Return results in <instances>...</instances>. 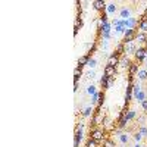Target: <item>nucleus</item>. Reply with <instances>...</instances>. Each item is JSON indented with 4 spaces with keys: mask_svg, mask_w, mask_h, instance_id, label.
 <instances>
[{
    "mask_svg": "<svg viewBox=\"0 0 147 147\" xmlns=\"http://www.w3.org/2000/svg\"><path fill=\"white\" fill-rule=\"evenodd\" d=\"M135 58L138 59V60H146V54H147V47H138L137 50H135Z\"/></svg>",
    "mask_w": 147,
    "mask_h": 147,
    "instance_id": "1",
    "label": "nucleus"
},
{
    "mask_svg": "<svg viewBox=\"0 0 147 147\" xmlns=\"http://www.w3.org/2000/svg\"><path fill=\"white\" fill-rule=\"evenodd\" d=\"M107 65H110V66H113V68H116V65H119V54H116V53L110 54Z\"/></svg>",
    "mask_w": 147,
    "mask_h": 147,
    "instance_id": "2",
    "label": "nucleus"
},
{
    "mask_svg": "<svg viewBox=\"0 0 147 147\" xmlns=\"http://www.w3.org/2000/svg\"><path fill=\"white\" fill-rule=\"evenodd\" d=\"M91 138H93V140H96L97 143H99V141H103V132H101L100 129H96V131H93V132H91Z\"/></svg>",
    "mask_w": 147,
    "mask_h": 147,
    "instance_id": "3",
    "label": "nucleus"
},
{
    "mask_svg": "<svg viewBox=\"0 0 147 147\" xmlns=\"http://www.w3.org/2000/svg\"><path fill=\"white\" fill-rule=\"evenodd\" d=\"M119 65H121L122 68H129V66H131V62H129V59H128V56H127V54L119 59Z\"/></svg>",
    "mask_w": 147,
    "mask_h": 147,
    "instance_id": "4",
    "label": "nucleus"
},
{
    "mask_svg": "<svg viewBox=\"0 0 147 147\" xmlns=\"http://www.w3.org/2000/svg\"><path fill=\"white\" fill-rule=\"evenodd\" d=\"M81 138H82V129H76L75 131V140H74V147H78Z\"/></svg>",
    "mask_w": 147,
    "mask_h": 147,
    "instance_id": "5",
    "label": "nucleus"
},
{
    "mask_svg": "<svg viewBox=\"0 0 147 147\" xmlns=\"http://www.w3.org/2000/svg\"><path fill=\"white\" fill-rule=\"evenodd\" d=\"M90 59H91V58H90V54H84V56H81L80 60H78V65H80L78 68H81V66H84V65H87Z\"/></svg>",
    "mask_w": 147,
    "mask_h": 147,
    "instance_id": "6",
    "label": "nucleus"
},
{
    "mask_svg": "<svg viewBox=\"0 0 147 147\" xmlns=\"http://www.w3.org/2000/svg\"><path fill=\"white\" fill-rule=\"evenodd\" d=\"M109 80H110V76H107V75H103V78L100 80V84H101V87L105 88V90L109 88Z\"/></svg>",
    "mask_w": 147,
    "mask_h": 147,
    "instance_id": "7",
    "label": "nucleus"
},
{
    "mask_svg": "<svg viewBox=\"0 0 147 147\" xmlns=\"http://www.w3.org/2000/svg\"><path fill=\"white\" fill-rule=\"evenodd\" d=\"M128 122H129V121L125 118V113H122V115H121V119H119V123H118V127H119V128H125Z\"/></svg>",
    "mask_w": 147,
    "mask_h": 147,
    "instance_id": "8",
    "label": "nucleus"
},
{
    "mask_svg": "<svg viewBox=\"0 0 147 147\" xmlns=\"http://www.w3.org/2000/svg\"><path fill=\"white\" fill-rule=\"evenodd\" d=\"M105 75L113 76V75H115V68H113V66H110V65H106V68H105Z\"/></svg>",
    "mask_w": 147,
    "mask_h": 147,
    "instance_id": "9",
    "label": "nucleus"
},
{
    "mask_svg": "<svg viewBox=\"0 0 147 147\" xmlns=\"http://www.w3.org/2000/svg\"><path fill=\"white\" fill-rule=\"evenodd\" d=\"M137 72H138V65L131 63V66H129V76H134Z\"/></svg>",
    "mask_w": 147,
    "mask_h": 147,
    "instance_id": "10",
    "label": "nucleus"
},
{
    "mask_svg": "<svg viewBox=\"0 0 147 147\" xmlns=\"http://www.w3.org/2000/svg\"><path fill=\"white\" fill-rule=\"evenodd\" d=\"M135 99H137L138 103H143V101L146 100V93H144V91H140L138 94H135Z\"/></svg>",
    "mask_w": 147,
    "mask_h": 147,
    "instance_id": "11",
    "label": "nucleus"
},
{
    "mask_svg": "<svg viewBox=\"0 0 147 147\" xmlns=\"http://www.w3.org/2000/svg\"><path fill=\"white\" fill-rule=\"evenodd\" d=\"M140 31L141 32H144V34L147 32V18L146 19H143V21L140 22Z\"/></svg>",
    "mask_w": 147,
    "mask_h": 147,
    "instance_id": "12",
    "label": "nucleus"
},
{
    "mask_svg": "<svg viewBox=\"0 0 147 147\" xmlns=\"http://www.w3.org/2000/svg\"><path fill=\"white\" fill-rule=\"evenodd\" d=\"M138 78H140L141 81H144V80H147V69L138 71Z\"/></svg>",
    "mask_w": 147,
    "mask_h": 147,
    "instance_id": "13",
    "label": "nucleus"
},
{
    "mask_svg": "<svg viewBox=\"0 0 147 147\" xmlns=\"http://www.w3.org/2000/svg\"><path fill=\"white\" fill-rule=\"evenodd\" d=\"M135 115H137L135 110H128L127 113H125V118H127L128 121H131V119H134V118H135Z\"/></svg>",
    "mask_w": 147,
    "mask_h": 147,
    "instance_id": "14",
    "label": "nucleus"
},
{
    "mask_svg": "<svg viewBox=\"0 0 147 147\" xmlns=\"http://www.w3.org/2000/svg\"><path fill=\"white\" fill-rule=\"evenodd\" d=\"M93 6H94V9H103L105 7V2H93Z\"/></svg>",
    "mask_w": 147,
    "mask_h": 147,
    "instance_id": "15",
    "label": "nucleus"
},
{
    "mask_svg": "<svg viewBox=\"0 0 147 147\" xmlns=\"http://www.w3.org/2000/svg\"><path fill=\"white\" fill-rule=\"evenodd\" d=\"M93 107H90V106H88V107H85V110L82 112V116L84 118H87V116H90V115H91V113H93Z\"/></svg>",
    "mask_w": 147,
    "mask_h": 147,
    "instance_id": "16",
    "label": "nucleus"
},
{
    "mask_svg": "<svg viewBox=\"0 0 147 147\" xmlns=\"http://www.w3.org/2000/svg\"><path fill=\"white\" fill-rule=\"evenodd\" d=\"M128 16H129V9H122V10H121V18L128 19Z\"/></svg>",
    "mask_w": 147,
    "mask_h": 147,
    "instance_id": "17",
    "label": "nucleus"
},
{
    "mask_svg": "<svg viewBox=\"0 0 147 147\" xmlns=\"http://www.w3.org/2000/svg\"><path fill=\"white\" fill-rule=\"evenodd\" d=\"M116 54H121V53H125V44H119V46L116 47Z\"/></svg>",
    "mask_w": 147,
    "mask_h": 147,
    "instance_id": "18",
    "label": "nucleus"
},
{
    "mask_svg": "<svg viewBox=\"0 0 147 147\" xmlns=\"http://www.w3.org/2000/svg\"><path fill=\"white\" fill-rule=\"evenodd\" d=\"M119 140H121V143H123V144H125V143H128V135L127 134H119Z\"/></svg>",
    "mask_w": 147,
    "mask_h": 147,
    "instance_id": "19",
    "label": "nucleus"
},
{
    "mask_svg": "<svg viewBox=\"0 0 147 147\" xmlns=\"http://www.w3.org/2000/svg\"><path fill=\"white\" fill-rule=\"evenodd\" d=\"M87 147H97V141L93 140V138H90V140L87 141Z\"/></svg>",
    "mask_w": 147,
    "mask_h": 147,
    "instance_id": "20",
    "label": "nucleus"
},
{
    "mask_svg": "<svg viewBox=\"0 0 147 147\" xmlns=\"http://www.w3.org/2000/svg\"><path fill=\"white\" fill-rule=\"evenodd\" d=\"M115 10H116V5H115V3H110V5L107 6V12H109V13H113Z\"/></svg>",
    "mask_w": 147,
    "mask_h": 147,
    "instance_id": "21",
    "label": "nucleus"
},
{
    "mask_svg": "<svg viewBox=\"0 0 147 147\" xmlns=\"http://www.w3.org/2000/svg\"><path fill=\"white\" fill-rule=\"evenodd\" d=\"M100 96H101V93H96V94H93V103H99V99H100Z\"/></svg>",
    "mask_w": 147,
    "mask_h": 147,
    "instance_id": "22",
    "label": "nucleus"
},
{
    "mask_svg": "<svg viewBox=\"0 0 147 147\" xmlns=\"http://www.w3.org/2000/svg\"><path fill=\"white\" fill-rule=\"evenodd\" d=\"M96 63H97V60H96V59H90V60H88V63H87V66H90V68H96Z\"/></svg>",
    "mask_w": 147,
    "mask_h": 147,
    "instance_id": "23",
    "label": "nucleus"
},
{
    "mask_svg": "<svg viewBox=\"0 0 147 147\" xmlns=\"http://www.w3.org/2000/svg\"><path fill=\"white\" fill-rule=\"evenodd\" d=\"M94 88H96L94 85H90V87L87 88V93L88 94H96V90H94Z\"/></svg>",
    "mask_w": 147,
    "mask_h": 147,
    "instance_id": "24",
    "label": "nucleus"
},
{
    "mask_svg": "<svg viewBox=\"0 0 147 147\" xmlns=\"http://www.w3.org/2000/svg\"><path fill=\"white\" fill-rule=\"evenodd\" d=\"M125 27H123V25H118L116 27V32H125Z\"/></svg>",
    "mask_w": 147,
    "mask_h": 147,
    "instance_id": "25",
    "label": "nucleus"
},
{
    "mask_svg": "<svg viewBox=\"0 0 147 147\" xmlns=\"http://www.w3.org/2000/svg\"><path fill=\"white\" fill-rule=\"evenodd\" d=\"M138 132H140L141 135H147V128L144 127V125H143V127L140 128V131H138Z\"/></svg>",
    "mask_w": 147,
    "mask_h": 147,
    "instance_id": "26",
    "label": "nucleus"
},
{
    "mask_svg": "<svg viewBox=\"0 0 147 147\" xmlns=\"http://www.w3.org/2000/svg\"><path fill=\"white\" fill-rule=\"evenodd\" d=\"M141 137H143V135H141V134H140V132H137V134H135V135H134V138H135V141H137V143H138V141H140V140H141Z\"/></svg>",
    "mask_w": 147,
    "mask_h": 147,
    "instance_id": "27",
    "label": "nucleus"
},
{
    "mask_svg": "<svg viewBox=\"0 0 147 147\" xmlns=\"http://www.w3.org/2000/svg\"><path fill=\"white\" fill-rule=\"evenodd\" d=\"M141 107H143V110H147V99L141 103Z\"/></svg>",
    "mask_w": 147,
    "mask_h": 147,
    "instance_id": "28",
    "label": "nucleus"
},
{
    "mask_svg": "<svg viewBox=\"0 0 147 147\" xmlns=\"http://www.w3.org/2000/svg\"><path fill=\"white\" fill-rule=\"evenodd\" d=\"M113 82H115V78H113V76H110V80H109V88L113 85Z\"/></svg>",
    "mask_w": 147,
    "mask_h": 147,
    "instance_id": "29",
    "label": "nucleus"
},
{
    "mask_svg": "<svg viewBox=\"0 0 147 147\" xmlns=\"http://www.w3.org/2000/svg\"><path fill=\"white\" fill-rule=\"evenodd\" d=\"M94 76V71H90V72H88V78H93Z\"/></svg>",
    "mask_w": 147,
    "mask_h": 147,
    "instance_id": "30",
    "label": "nucleus"
},
{
    "mask_svg": "<svg viewBox=\"0 0 147 147\" xmlns=\"http://www.w3.org/2000/svg\"><path fill=\"white\" fill-rule=\"evenodd\" d=\"M135 147H141V146H140V144H137V146H135Z\"/></svg>",
    "mask_w": 147,
    "mask_h": 147,
    "instance_id": "31",
    "label": "nucleus"
},
{
    "mask_svg": "<svg viewBox=\"0 0 147 147\" xmlns=\"http://www.w3.org/2000/svg\"><path fill=\"white\" fill-rule=\"evenodd\" d=\"M146 66H147V58H146Z\"/></svg>",
    "mask_w": 147,
    "mask_h": 147,
    "instance_id": "32",
    "label": "nucleus"
},
{
    "mask_svg": "<svg viewBox=\"0 0 147 147\" xmlns=\"http://www.w3.org/2000/svg\"><path fill=\"white\" fill-rule=\"evenodd\" d=\"M141 147H147V146H141Z\"/></svg>",
    "mask_w": 147,
    "mask_h": 147,
    "instance_id": "33",
    "label": "nucleus"
}]
</instances>
